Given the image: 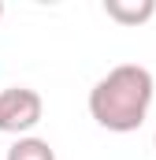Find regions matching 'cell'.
I'll return each instance as SVG.
<instances>
[{
    "mask_svg": "<svg viewBox=\"0 0 156 160\" xmlns=\"http://www.w3.org/2000/svg\"><path fill=\"white\" fill-rule=\"evenodd\" d=\"M156 97L153 71L141 63H115L108 75L93 82L89 89V116L97 127L112 134H134L141 123L149 119Z\"/></svg>",
    "mask_w": 156,
    "mask_h": 160,
    "instance_id": "1",
    "label": "cell"
},
{
    "mask_svg": "<svg viewBox=\"0 0 156 160\" xmlns=\"http://www.w3.org/2000/svg\"><path fill=\"white\" fill-rule=\"evenodd\" d=\"M45 119V101L30 86H7L0 89V134L26 138Z\"/></svg>",
    "mask_w": 156,
    "mask_h": 160,
    "instance_id": "2",
    "label": "cell"
},
{
    "mask_svg": "<svg viewBox=\"0 0 156 160\" xmlns=\"http://www.w3.org/2000/svg\"><path fill=\"white\" fill-rule=\"evenodd\" d=\"M104 15L119 26H141L156 15V0H104Z\"/></svg>",
    "mask_w": 156,
    "mask_h": 160,
    "instance_id": "3",
    "label": "cell"
},
{
    "mask_svg": "<svg viewBox=\"0 0 156 160\" xmlns=\"http://www.w3.org/2000/svg\"><path fill=\"white\" fill-rule=\"evenodd\" d=\"M7 160H56V149H52L45 138L26 134V138H15V142H11Z\"/></svg>",
    "mask_w": 156,
    "mask_h": 160,
    "instance_id": "4",
    "label": "cell"
},
{
    "mask_svg": "<svg viewBox=\"0 0 156 160\" xmlns=\"http://www.w3.org/2000/svg\"><path fill=\"white\" fill-rule=\"evenodd\" d=\"M0 19H4V0H0Z\"/></svg>",
    "mask_w": 156,
    "mask_h": 160,
    "instance_id": "5",
    "label": "cell"
},
{
    "mask_svg": "<svg viewBox=\"0 0 156 160\" xmlns=\"http://www.w3.org/2000/svg\"><path fill=\"white\" fill-rule=\"evenodd\" d=\"M153 149H156V130H153Z\"/></svg>",
    "mask_w": 156,
    "mask_h": 160,
    "instance_id": "6",
    "label": "cell"
}]
</instances>
